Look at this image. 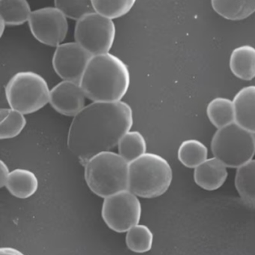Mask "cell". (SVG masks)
<instances>
[{
  "label": "cell",
  "mask_w": 255,
  "mask_h": 255,
  "mask_svg": "<svg viewBox=\"0 0 255 255\" xmlns=\"http://www.w3.org/2000/svg\"><path fill=\"white\" fill-rule=\"evenodd\" d=\"M132 125L133 113L126 102L92 103L73 119L68 131V149L85 164L97 153L118 146Z\"/></svg>",
  "instance_id": "6da1fadb"
},
{
  "label": "cell",
  "mask_w": 255,
  "mask_h": 255,
  "mask_svg": "<svg viewBox=\"0 0 255 255\" xmlns=\"http://www.w3.org/2000/svg\"><path fill=\"white\" fill-rule=\"evenodd\" d=\"M86 97L94 102H117L128 93V65L110 53L92 56L80 81Z\"/></svg>",
  "instance_id": "7a4b0ae2"
},
{
  "label": "cell",
  "mask_w": 255,
  "mask_h": 255,
  "mask_svg": "<svg viewBox=\"0 0 255 255\" xmlns=\"http://www.w3.org/2000/svg\"><path fill=\"white\" fill-rule=\"evenodd\" d=\"M85 179L89 189L101 198L128 189L129 162L111 150L100 152L86 161Z\"/></svg>",
  "instance_id": "3957f363"
},
{
  "label": "cell",
  "mask_w": 255,
  "mask_h": 255,
  "mask_svg": "<svg viewBox=\"0 0 255 255\" xmlns=\"http://www.w3.org/2000/svg\"><path fill=\"white\" fill-rule=\"evenodd\" d=\"M172 177L166 159L156 153H145L129 163L128 189L139 198H157L167 192Z\"/></svg>",
  "instance_id": "277c9868"
},
{
  "label": "cell",
  "mask_w": 255,
  "mask_h": 255,
  "mask_svg": "<svg viewBox=\"0 0 255 255\" xmlns=\"http://www.w3.org/2000/svg\"><path fill=\"white\" fill-rule=\"evenodd\" d=\"M50 89L45 79L32 71L16 73L5 86L8 105L24 115L32 114L50 103Z\"/></svg>",
  "instance_id": "5b68a950"
},
{
  "label": "cell",
  "mask_w": 255,
  "mask_h": 255,
  "mask_svg": "<svg viewBox=\"0 0 255 255\" xmlns=\"http://www.w3.org/2000/svg\"><path fill=\"white\" fill-rule=\"evenodd\" d=\"M211 150L227 167L238 168L255 156V134L234 122L218 129L212 138Z\"/></svg>",
  "instance_id": "8992f818"
},
{
  "label": "cell",
  "mask_w": 255,
  "mask_h": 255,
  "mask_svg": "<svg viewBox=\"0 0 255 255\" xmlns=\"http://www.w3.org/2000/svg\"><path fill=\"white\" fill-rule=\"evenodd\" d=\"M116 35V24L113 19L96 11L86 14L76 23V42L92 56L110 53Z\"/></svg>",
  "instance_id": "52a82bcc"
},
{
  "label": "cell",
  "mask_w": 255,
  "mask_h": 255,
  "mask_svg": "<svg viewBox=\"0 0 255 255\" xmlns=\"http://www.w3.org/2000/svg\"><path fill=\"white\" fill-rule=\"evenodd\" d=\"M101 215L109 228L125 233L139 222L141 203L135 194L125 189L104 198Z\"/></svg>",
  "instance_id": "ba28073f"
},
{
  "label": "cell",
  "mask_w": 255,
  "mask_h": 255,
  "mask_svg": "<svg viewBox=\"0 0 255 255\" xmlns=\"http://www.w3.org/2000/svg\"><path fill=\"white\" fill-rule=\"evenodd\" d=\"M28 23L35 39L50 47L60 45L68 35V17L56 6L32 11Z\"/></svg>",
  "instance_id": "9c48e42d"
},
{
  "label": "cell",
  "mask_w": 255,
  "mask_h": 255,
  "mask_svg": "<svg viewBox=\"0 0 255 255\" xmlns=\"http://www.w3.org/2000/svg\"><path fill=\"white\" fill-rule=\"evenodd\" d=\"M92 56L76 41L61 44L53 54V69L62 80L80 83Z\"/></svg>",
  "instance_id": "30bf717a"
},
{
  "label": "cell",
  "mask_w": 255,
  "mask_h": 255,
  "mask_svg": "<svg viewBox=\"0 0 255 255\" xmlns=\"http://www.w3.org/2000/svg\"><path fill=\"white\" fill-rule=\"evenodd\" d=\"M86 95L78 82L63 80L50 90V104L65 116H74L85 107Z\"/></svg>",
  "instance_id": "8fae6325"
},
{
  "label": "cell",
  "mask_w": 255,
  "mask_h": 255,
  "mask_svg": "<svg viewBox=\"0 0 255 255\" xmlns=\"http://www.w3.org/2000/svg\"><path fill=\"white\" fill-rule=\"evenodd\" d=\"M228 167L216 157L210 158L197 166L194 171V180L205 190L219 189L228 177Z\"/></svg>",
  "instance_id": "7c38bea8"
},
{
  "label": "cell",
  "mask_w": 255,
  "mask_h": 255,
  "mask_svg": "<svg viewBox=\"0 0 255 255\" xmlns=\"http://www.w3.org/2000/svg\"><path fill=\"white\" fill-rule=\"evenodd\" d=\"M233 101L236 123L255 135V86L239 91Z\"/></svg>",
  "instance_id": "4fadbf2b"
},
{
  "label": "cell",
  "mask_w": 255,
  "mask_h": 255,
  "mask_svg": "<svg viewBox=\"0 0 255 255\" xmlns=\"http://www.w3.org/2000/svg\"><path fill=\"white\" fill-rule=\"evenodd\" d=\"M5 187L13 196L26 199L38 190V177L29 170L17 168L10 172Z\"/></svg>",
  "instance_id": "5bb4252c"
},
{
  "label": "cell",
  "mask_w": 255,
  "mask_h": 255,
  "mask_svg": "<svg viewBox=\"0 0 255 255\" xmlns=\"http://www.w3.org/2000/svg\"><path fill=\"white\" fill-rule=\"evenodd\" d=\"M230 69L240 80L250 81L255 77V48L244 45L233 50L230 57Z\"/></svg>",
  "instance_id": "9a60e30c"
},
{
  "label": "cell",
  "mask_w": 255,
  "mask_h": 255,
  "mask_svg": "<svg viewBox=\"0 0 255 255\" xmlns=\"http://www.w3.org/2000/svg\"><path fill=\"white\" fill-rule=\"evenodd\" d=\"M213 10L224 18L242 20L255 12V0H211Z\"/></svg>",
  "instance_id": "2e32d148"
},
{
  "label": "cell",
  "mask_w": 255,
  "mask_h": 255,
  "mask_svg": "<svg viewBox=\"0 0 255 255\" xmlns=\"http://www.w3.org/2000/svg\"><path fill=\"white\" fill-rule=\"evenodd\" d=\"M32 11L27 0H0V19L7 26H20L29 21Z\"/></svg>",
  "instance_id": "e0dca14e"
},
{
  "label": "cell",
  "mask_w": 255,
  "mask_h": 255,
  "mask_svg": "<svg viewBox=\"0 0 255 255\" xmlns=\"http://www.w3.org/2000/svg\"><path fill=\"white\" fill-rule=\"evenodd\" d=\"M235 186L245 202L255 205V159L237 168Z\"/></svg>",
  "instance_id": "ac0fdd59"
},
{
  "label": "cell",
  "mask_w": 255,
  "mask_h": 255,
  "mask_svg": "<svg viewBox=\"0 0 255 255\" xmlns=\"http://www.w3.org/2000/svg\"><path fill=\"white\" fill-rule=\"evenodd\" d=\"M209 120L217 129L235 122L234 101L225 98H216L207 107Z\"/></svg>",
  "instance_id": "d6986e66"
},
{
  "label": "cell",
  "mask_w": 255,
  "mask_h": 255,
  "mask_svg": "<svg viewBox=\"0 0 255 255\" xmlns=\"http://www.w3.org/2000/svg\"><path fill=\"white\" fill-rule=\"evenodd\" d=\"M25 115L14 109L0 110V138L10 139L21 133L26 125Z\"/></svg>",
  "instance_id": "ffe728a7"
},
{
  "label": "cell",
  "mask_w": 255,
  "mask_h": 255,
  "mask_svg": "<svg viewBox=\"0 0 255 255\" xmlns=\"http://www.w3.org/2000/svg\"><path fill=\"white\" fill-rule=\"evenodd\" d=\"M208 156L207 147L196 139L183 141L179 147L177 156L179 161L186 168H195L207 160Z\"/></svg>",
  "instance_id": "44dd1931"
},
{
  "label": "cell",
  "mask_w": 255,
  "mask_h": 255,
  "mask_svg": "<svg viewBox=\"0 0 255 255\" xmlns=\"http://www.w3.org/2000/svg\"><path fill=\"white\" fill-rule=\"evenodd\" d=\"M118 148L119 154L129 163L146 153L147 143L141 132L129 130L121 138Z\"/></svg>",
  "instance_id": "7402d4cb"
},
{
  "label": "cell",
  "mask_w": 255,
  "mask_h": 255,
  "mask_svg": "<svg viewBox=\"0 0 255 255\" xmlns=\"http://www.w3.org/2000/svg\"><path fill=\"white\" fill-rule=\"evenodd\" d=\"M127 246L135 253H146L152 249L153 235L148 227L144 225H134L127 231Z\"/></svg>",
  "instance_id": "603a6c76"
},
{
  "label": "cell",
  "mask_w": 255,
  "mask_h": 255,
  "mask_svg": "<svg viewBox=\"0 0 255 255\" xmlns=\"http://www.w3.org/2000/svg\"><path fill=\"white\" fill-rule=\"evenodd\" d=\"M135 2L136 0H92L96 12L113 20L128 14Z\"/></svg>",
  "instance_id": "cb8c5ba5"
},
{
  "label": "cell",
  "mask_w": 255,
  "mask_h": 255,
  "mask_svg": "<svg viewBox=\"0 0 255 255\" xmlns=\"http://www.w3.org/2000/svg\"><path fill=\"white\" fill-rule=\"evenodd\" d=\"M54 3L68 18L74 20L95 11L92 0H54Z\"/></svg>",
  "instance_id": "d4e9b609"
},
{
  "label": "cell",
  "mask_w": 255,
  "mask_h": 255,
  "mask_svg": "<svg viewBox=\"0 0 255 255\" xmlns=\"http://www.w3.org/2000/svg\"><path fill=\"white\" fill-rule=\"evenodd\" d=\"M11 171L8 169V165L4 162V161H0V186H5L7 180Z\"/></svg>",
  "instance_id": "484cf974"
},
{
  "label": "cell",
  "mask_w": 255,
  "mask_h": 255,
  "mask_svg": "<svg viewBox=\"0 0 255 255\" xmlns=\"http://www.w3.org/2000/svg\"><path fill=\"white\" fill-rule=\"evenodd\" d=\"M0 254L1 255H23L22 252L17 249L11 247H2L0 249Z\"/></svg>",
  "instance_id": "4316f807"
},
{
  "label": "cell",
  "mask_w": 255,
  "mask_h": 255,
  "mask_svg": "<svg viewBox=\"0 0 255 255\" xmlns=\"http://www.w3.org/2000/svg\"><path fill=\"white\" fill-rule=\"evenodd\" d=\"M6 26L7 24L5 23V22L3 20H2V19H0V32H1V36H2V35H3Z\"/></svg>",
  "instance_id": "83f0119b"
},
{
  "label": "cell",
  "mask_w": 255,
  "mask_h": 255,
  "mask_svg": "<svg viewBox=\"0 0 255 255\" xmlns=\"http://www.w3.org/2000/svg\"></svg>",
  "instance_id": "f1b7e54d"
}]
</instances>
